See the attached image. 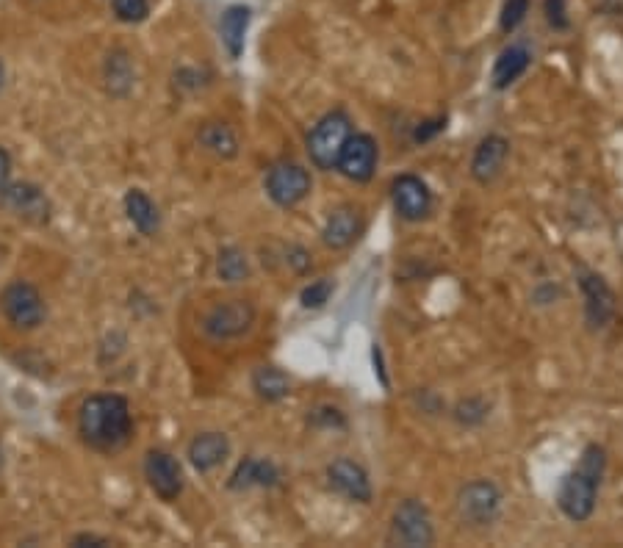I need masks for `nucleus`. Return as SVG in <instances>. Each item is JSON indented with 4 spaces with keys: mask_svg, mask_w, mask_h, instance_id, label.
<instances>
[{
    "mask_svg": "<svg viewBox=\"0 0 623 548\" xmlns=\"http://www.w3.org/2000/svg\"><path fill=\"white\" fill-rule=\"evenodd\" d=\"M330 294H333V283L330 280H316V283H311L302 291V308H322L324 302L330 299Z\"/></svg>",
    "mask_w": 623,
    "mask_h": 548,
    "instance_id": "29",
    "label": "nucleus"
},
{
    "mask_svg": "<svg viewBox=\"0 0 623 548\" xmlns=\"http://www.w3.org/2000/svg\"><path fill=\"white\" fill-rule=\"evenodd\" d=\"M391 540L408 548L432 546L435 529H432L430 510L419 499H405L396 507L394 524H391Z\"/></svg>",
    "mask_w": 623,
    "mask_h": 548,
    "instance_id": "4",
    "label": "nucleus"
},
{
    "mask_svg": "<svg viewBox=\"0 0 623 548\" xmlns=\"http://www.w3.org/2000/svg\"><path fill=\"white\" fill-rule=\"evenodd\" d=\"M543 12H546L549 25L557 28V31H565V28L571 25V20H568V9H565V0H546V3H543Z\"/></svg>",
    "mask_w": 623,
    "mask_h": 548,
    "instance_id": "30",
    "label": "nucleus"
},
{
    "mask_svg": "<svg viewBox=\"0 0 623 548\" xmlns=\"http://www.w3.org/2000/svg\"><path fill=\"white\" fill-rule=\"evenodd\" d=\"M216 269H219V277L228 280V283H239V280H244V277L250 274V266H247L244 252L236 250V247H228V250L219 252Z\"/></svg>",
    "mask_w": 623,
    "mask_h": 548,
    "instance_id": "24",
    "label": "nucleus"
},
{
    "mask_svg": "<svg viewBox=\"0 0 623 548\" xmlns=\"http://www.w3.org/2000/svg\"><path fill=\"white\" fill-rule=\"evenodd\" d=\"M280 482V471L275 463L269 460H241L239 468L233 471L230 477V488L244 490V488H272Z\"/></svg>",
    "mask_w": 623,
    "mask_h": 548,
    "instance_id": "19",
    "label": "nucleus"
},
{
    "mask_svg": "<svg viewBox=\"0 0 623 548\" xmlns=\"http://www.w3.org/2000/svg\"><path fill=\"white\" fill-rule=\"evenodd\" d=\"M529 61H532V53L524 45L504 48L496 64H493V86L496 89H507L510 84H516L518 78L529 70Z\"/></svg>",
    "mask_w": 623,
    "mask_h": 548,
    "instance_id": "20",
    "label": "nucleus"
},
{
    "mask_svg": "<svg viewBox=\"0 0 623 548\" xmlns=\"http://www.w3.org/2000/svg\"><path fill=\"white\" fill-rule=\"evenodd\" d=\"M288 263H291L297 272H305V269L311 266V255L302 250V247H291V250H288Z\"/></svg>",
    "mask_w": 623,
    "mask_h": 548,
    "instance_id": "32",
    "label": "nucleus"
},
{
    "mask_svg": "<svg viewBox=\"0 0 623 548\" xmlns=\"http://www.w3.org/2000/svg\"><path fill=\"white\" fill-rule=\"evenodd\" d=\"M72 546H108V540L95 537V535H78L75 540H72Z\"/></svg>",
    "mask_w": 623,
    "mask_h": 548,
    "instance_id": "34",
    "label": "nucleus"
},
{
    "mask_svg": "<svg viewBox=\"0 0 623 548\" xmlns=\"http://www.w3.org/2000/svg\"><path fill=\"white\" fill-rule=\"evenodd\" d=\"M200 142H203L205 150H211L219 158H233L239 153V139L236 133L230 131L225 122H211L200 131Z\"/></svg>",
    "mask_w": 623,
    "mask_h": 548,
    "instance_id": "23",
    "label": "nucleus"
},
{
    "mask_svg": "<svg viewBox=\"0 0 623 548\" xmlns=\"http://www.w3.org/2000/svg\"><path fill=\"white\" fill-rule=\"evenodd\" d=\"M9 175H12V158L0 147V194L9 186Z\"/></svg>",
    "mask_w": 623,
    "mask_h": 548,
    "instance_id": "33",
    "label": "nucleus"
},
{
    "mask_svg": "<svg viewBox=\"0 0 623 548\" xmlns=\"http://www.w3.org/2000/svg\"><path fill=\"white\" fill-rule=\"evenodd\" d=\"M106 75H108V86H111V92H117V84H122V95L128 92V86L133 81V70H131V61L125 53H114V56H108V67H106Z\"/></svg>",
    "mask_w": 623,
    "mask_h": 548,
    "instance_id": "25",
    "label": "nucleus"
},
{
    "mask_svg": "<svg viewBox=\"0 0 623 548\" xmlns=\"http://www.w3.org/2000/svg\"><path fill=\"white\" fill-rule=\"evenodd\" d=\"M352 136V125L344 111H333L313 125L308 136V155L319 169H336L338 155L344 150V144Z\"/></svg>",
    "mask_w": 623,
    "mask_h": 548,
    "instance_id": "2",
    "label": "nucleus"
},
{
    "mask_svg": "<svg viewBox=\"0 0 623 548\" xmlns=\"http://www.w3.org/2000/svg\"><path fill=\"white\" fill-rule=\"evenodd\" d=\"M230 441L222 432H203L189 443V460L192 465L205 474V471H214L216 465H222L228 460Z\"/></svg>",
    "mask_w": 623,
    "mask_h": 548,
    "instance_id": "16",
    "label": "nucleus"
},
{
    "mask_svg": "<svg viewBox=\"0 0 623 548\" xmlns=\"http://www.w3.org/2000/svg\"><path fill=\"white\" fill-rule=\"evenodd\" d=\"M125 214L133 222V227L144 236H153L158 230V208L144 191L133 189L125 194Z\"/></svg>",
    "mask_w": 623,
    "mask_h": 548,
    "instance_id": "21",
    "label": "nucleus"
},
{
    "mask_svg": "<svg viewBox=\"0 0 623 548\" xmlns=\"http://www.w3.org/2000/svg\"><path fill=\"white\" fill-rule=\"evenodd\" d=\"M336 169L344 178L355 180V183L372 180L374 169H377V142L369 133H352L341 155H338Z\"/></svg>",
    "mask_w": 623,
    "mask_h": 548,
    "instance_id": "9",
    "label": "nucleus"
},
{
    "mask_svg": "<svg viewBox=\"0 0 623 548\" xmlns=\"http://www.w3.org/2000/svg\"><path fill=\"white\" fill-rule=\"evenodd\" d=\"M444 128H446V120L421 122L419 128H416V133H413V139H416V142H427V139H432L435 133H441Z\"/></svg>",
    "mask_w": 623,
    "mask_h": 548,
    "instance_id": "31",
    "label": "nucleus"
},
{
    "mask_svg": "<svg viewBox=\"0 0 623 548\" xmlns=\"http://www.w3.org/2000/svg\"><path fill=\"white\" fill-rule=\"evenodd\" d=\"M252 388H255V394L261 396V399H266V402H280V399H286L288 391H291V382H288L286 374L280 369H275V366H264V369L255 371Z\"/></svg>",
    "mask_w": 623,
    "mask_h": 548,
    "instance_id": "22",
    "label": "nucleus"
},
{
    "mask_svg": "<svg viewBox=\"0 0 623 548\" xmlns=\"http://www.w3.org/2000/svg\"><path fill=\"white\" fill-rule=\"evenodd\" d=\"M78 427H81V435L89 446L103 449V452H114L131 438V407L122 396H92L81 405Z\"/></svg>",
    "mask_w": 623,
    "mask_h": 548,
    "instance_id": "1",
    "label": "nucleus"
},
{
    "mask_svg": "<svg viewBox=\"0 0 623 548\" xmlns=\"http://www.w3.org/2000/svg\"><path fill=\"white\" fill-rule=\"evenodd\" d=\"M252 322H255V308L247 299H228L205 313L203 333L211 335L214 341H228V338H239L241 333H247Z\"/></svg>",
    "mask_w": 623,
    "mask_h": 548,
    "instance_id": "6",
    "label": "nucleus"
},
{
    "mask_svg": "<svg viewBox=\"0 0 623 548\" xmlns=\"http://www.w3.org/2000/svg\"><path fill=\"white\" fill-rule=\"evenodd\" d=\"M596 493H599V479H593L590 474L576 468L560 482L557 507L563 510L565 518H571L576 524L588 521L593 510H596Z\"/></svg>",
    "mask_w": 623,
    "mask_h": 548,
    "instance_id": "7",
    "label": "nucleus"
},
{
    "mask_svg": "<svg viewBox=\"0 0 623 548\" xmlns=\"http://www.w3.org/2000/svg\"><path fill=\"white\" fill-rule=\"evenodd\" d=\"M150 12V0H114V14L120 23H142Z\"/></svg>",
    "mask_w": 623,
    "mask_h": 548,
    "instance_id": "27",
    "label": "nucleus"
},
{
    "mask_svg": "<svg viewBox=\"0 0 623 548\" xmlns=\"http://www.w3.org/2000/svg\"><path fill=\"white\" fill-rule=\"evenodd\" d=\"M455 418L460 421V424H466V427L482 424V421L488 418V405H485L482 399H466V402H460V405H457Z\"/></svg>",
    "mask_w": 623,
    "mask_h": 548,
    "instance_id": "28",
    "label": "nucleus"
},
{
    "mask_svg": "<svg viewBox=\"0 0 623 548\" xmlns=\"http://www.w3.org/2000/svg\"><path fill=\"white\" fill-rule=\"evenodd\" d=\"M144 477L150 482V488L156 490V496L164 501H175L183 490V471L180 463L167 452H150L144 460Z\"/></svg>",
    "mask_w": 623,
    "mask_h": 548,
    "instance_id": "12",
    "label": "nucleus"
},
{
    "mask_svg": "<svg viewBox=\"0 0 623 548\" xmlns=\"http://www.w3.org/2000/svg\"><path fill=\"white\" fill-rule=\"evenodd\" d=\"M579 288H582V297H585V316L593 330H601L612 322L615 316V294L610 286L604 283V277L593 272L579 274Z\"/></svg>",
    "mask_w": 623,
    "mask_h": 548,
    "instance_id": "11",
    "label": "nucleus"
},
{
    "mask_svg": "<svg viewBox=\"0 0 623 548\" xmlns=\"http://www.w3.org/2000/svg\"><path fill=\"white\" fill-rule=\"evenodd\" d=\"M6 205L12 208L14 214L25 216V219H34V222H45L50 214L48 197L42 194V189H36L31 183H17V186H6V191L0 194Z\"/></svg>",
    "mask_w": 623,
    "mask_h": 548,
    "instance_id": "15",
    "label": "nucleus"
},
{
    "mask_svg": "<svg viewBox=\"0 0 623 548\" xmlns=\"http://www.w3.org/2000/svg\"><path fill=\"white\" fill-rule=\"evenodd\" d=\"M0 308H3V316L9 319V324L17 330H36L45 322V299L31 283H23V280H17L3 291Z\"/></svg>",
    "mask_w": 623,
    "mask_h": 548,
    "instance_id": "5",
    "label": "nucleus"
},
{
    "mask_svg": "<svg viewBox=\"0 0 623 548\" xmlns=\"http://www.w3.org/2000/svg\"><path fill=\"white\" fill-rule=\"evenodd\" d=\"M391 197H394L396 214L408 219V222H419L430 214L432 194L427 189V183L416 175H399L391 186Z\"/></svg>",
    "mask_w": 623,
    "mask_h": 548,
    "instance_id": "10",
    "label": "nucleus"
},
{
    "mask_svg": "<svg viewBox=\"0 0 623 548\" xmlns=\"http://www.w3.org/2000/svg\"><path fill=\"white\" fill-rule=\"evenodd\" d=\"M507 155H510V142L499 136V133H491L485 136L477 150H474V158H471V175L477 183L488 186L493 180L502 175L504 164H507Z\"/></svg>",
    "mask_w": 623,
    "mask_h": 548,
    "instance_id": "14",
    "label": "nucleus"
},
{
    "mask_svg": "<svg viewBox=\"0 0 623 548\" xmlns=\"http://www.w3.org/2000/svg\"><path fill=\"white\" fill-rule=\"evenodd\" d=\"M529 14V0H504L502 6V31L504 34H513L516 28H521V23L527 20Z\"/></svg>",
    "mask_w": 623,
    "mask_h": 548,
    "instance_id": "26",
    "label": "nucleus"
},
{
    "mask_svg": "<svg viewBox=\"0 0 623 548\" xmlns=\"http://www.w3.org/2000/svg\"><path fill=\"white\" fill-rule=\"evenodd\" d=\"M457 513L471 526H491L502 513V493L488 479L468 482L457 493Z\"/></svg>",
    "mask_w": 623,
    "mask_h": 548,
    "instance_id": "3",
    "label": "nucleus"
},
{
    "mask_svg": "<svg viewBox=\"0 0 623 548\" xmlns=\"http://www.w3.org/2000/svg\"><path fill=\"white\" fill-rule=\"evenodd\" d=\"M360 236V214L355 208H338L330 214V219L324 222L322 239L327 247L333 250H344L352 241Z\"/></svg>",
    "mask_w": 623,
    "mask_h": 548,
    "instance_id": "18",
    "label": "nucleus"
},
{
    "mask_svg": "<svg viewBox=\"0 0 623 548\" xmlns=\"http://www.w3.org/2000/svg\"><path fill=\"white\" fill-rule=\"evenodd\" d=\"M3 75H6V72H3V61H0V86H3Z\"/></svg>",
    "mask_w": 623,
    "mask_h": 548,
    "instance_id": "35",
    "label": "nucleus"
},
{
    "mask_svg": "<svg viewBox=\"0 0 623 548\" xmlns=\"http://www.w3.org/2000/svg\"><path fill=\"white\" fill-rule=\"evenodd\" d=\"M266 191L269 197L275 200L277 205L283 208H291V205L302 203L311 191V175L308 169L300 167V164H275L266 175Z\"/></svg>",
    "mask_w": 623,
    "mask_h": 548,
    "instance_id": "8",
    "label": "nucleus"
},
{
    "mask_svg": "<svg viewBox=\"0 0 623 548\" xmlns=\"http://www.w3.org/2000/svg\"><path fill=\"white\" fill-rule=\"evenodd\" d=\"M327 479H330V488L338 490L341 496H347L349 501H360V504H369V501H372V482H369V474L363 471V465L352 463L347 457H341L336 463H330V468H327Z\"/></svg>",
    "mask_w": 623,
    "mask_h": 548,
    "instance_id": "13",
    "label": "nucleus"
},
{
    "mask_svg": "<svg viewBox=\"0 0 623 548\" xmlns=\"http://www.w3.org/2000/svg\"><path fill=\"white\" fill-rule=\"evenodd\" d=\"M252 9L250 6H228L222 20H219V34H222V45L230 53V59H239L244 53V39H247V28H250Z\"/></svg>",
    "mask_w": 623,
    "mask_h": 548,
    "instance_id": "17",
    "label": "nucleus"
}]
</instances>
